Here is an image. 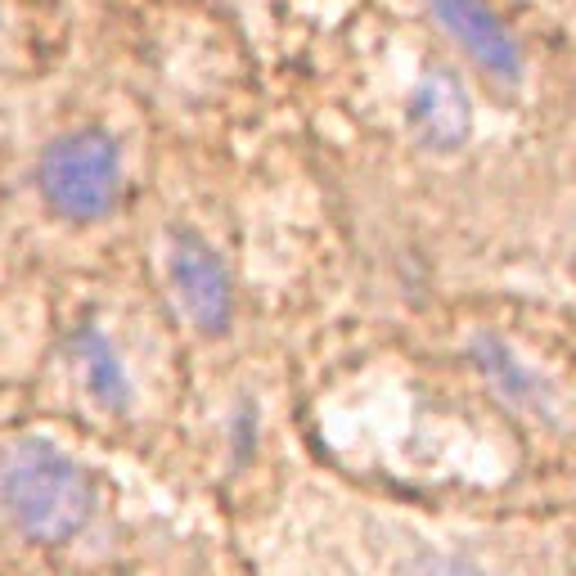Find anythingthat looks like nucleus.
<instances>
[{"mask_svg": "<svg viewBox=\"0 0 576 576\" xmlns=\"http://www.w3.org/2000/svg\"><path fill=\"white\" fill-rule=\"evenodd\" d=\"M0 504L32 540H72L95 513V482L45 441H14L0 455Z\"/></svg>", "mask_w": 576, "mask_h": 576, "instance_id": "obj_1", "label": "nucleus"}, {"mask_svg": "<svg viewBox=\"0 0 576 576\" xmlns=\"http://www.w3.org/2000/svg\"><path fill=\"white\" fill-rule=\"evenodd\" d=\"M36 185L50 212L68 221H99L113 212L117 189H122V153L113 135L99 126H77L45 144L36 162Z\"/></svg>", "mask_w": 576, "mask_h": 576, "instance_id": "obj_2", "label": "nucleus"}, {"mask_svg": "<svg viewBox=\"0 0 576 576\" xmlns=\"http://www.w3.org/2000/svg\"><path fill=\"white\" fill-rule=\"evenodd\" d=\"M167 270H171V284H176L185 315L203 333H221L225 324L234 320L230 275H225V266L216 261V252L207 239H198L194 230H171Z\"/></svg>", "mask_w": 576, "mask_h": 576, "instance_id": "obj_3", "label": "nucleus"}, {"mask_svg": "<svg viewBox=\"0 0 576 576\" xmlns=\"http://www.w3.org/2000/svg\"><path fill=\"white\" fill-rule=\"evenodd\" d=\"M432 9H437L441 27L464 45L468 59H473L477 68L491 72V77L504 81V86H518L522 81V50L482 0H432Z\"/></svg>", "mask_w": 576, "mask_h": 576, "instance_id": "obj_4", "label": "nucleus"}, {"mask_svg": "<svg viewBox=\"0 0 576 576\" xmlns=\"http://www.w3.org/2000/svg\"><path fill=\"white\" fill-rule=\"evenodd\" d=\"M410 126L432 149H455L468 135V99L450 72H428L410 95Z\"/></svg>", "mask_w": 576, "mask_h": 576, "instance_id": "obj_5", "label": "nucleus"}, {"mask_svg": "<svg viewBox=\"0 0 576 576\" xmlns=\"http://www.w3.org/2000/svg\"><path fill=\"white\" fill-rule=\"evenodd\" d=\"M72 365H77V378L90 401L104 405V410H126V401H131V374H126V360L117 351V342L104 329L81 324L72 333Z\"/></svg>", "mask_w": 576, "mask_h": 576, "instance_id": "obj_6", "label": "nucleus"}, {"mask_svg": "<svg viewBox=\"0 0 576 576\" xmlns=\"http://www.w3.org/2000/svg\"><path fill=\"white\" fill-rule=\"evenodd\" d=\"M477 356H482V369L495 378V387H500L509 401L536 405V396H531V392H536V378H531L527 369H518V360H513L500 342H482V351H477Z\"/></svg>", "mask_w": 576, "mask_h": 576, "instance_id": "obj_7", "label": "nucleus"}, {"mask_svg": "<svg viewBox=\"0 0 576 576\" xmlns=\"http://www.w3.org/2000/svg\"><path fill=\"white\" fill-rule=\"evenodd\" d=\"M410 576H482V572L459 554H428L410 567Z\"/></svg>", "mask_w": 576, "mask_h": 576, "instance_id": "obj_8", "label": "nucleus"}]
</instances>
